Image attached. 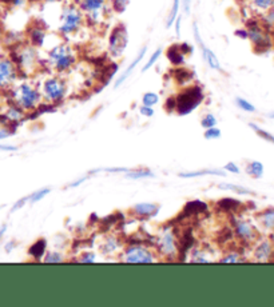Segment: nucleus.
<instances>
[{
  "mask_svg": "<svg viewBox=\"0 0 274 307\" xmlns=\"http://www.w3.org/2000/svg\"><path fill=\"white\" fill-rule=\"evenodd\" d=\"M84 20H86V18H84L83 12L80 11L79 7H76L74 4H67L62 10L59 32L65 37L74 35L82 28Z\"/></svg>",
  "mask_w": 274,
  "mask_h": 307,
  "instance_id": "f257e3e1",
  "label": "nucleus"
},
{
  "mask_svg": "<svg viewBox=\"0 0 274 307\" xmlns=\"http://www.w3.org/2000/svg\"><path fill=\"white\" fill-rule=\"evenodd\" d=\"M75 61V54L67 44H58L51 48L48 52V63L51 69L55 70L56 73H67L74 67Z\"/></svg>",
  "mask_w": 274,
  "mask_h": 307,
  "instance_id": "f03ea898",
  "label": "nucleus"
},
{
  "mask_svg": "<svg viewBox=\"0 0 274 307\" xmlns=\"http://www.w3.org/2000/svg\"><path fill=\"white\" fill-rule=\"evenodd\" d=\"M14 99L16 106L22 110H35L36 107H39L43 96L42 92L31 83H20L15 88Z\"/></svg>",
  "mask_w": 274,
  "mask_h": 307,
  "instance_id": "7ed1b4c3",
  "label": "nucleus"
},
{
  "mask_svg": "<svg viewBox=\"0 0 274 307\" xmlns=\"http://www.w3.org/2000/svg\"><path fill=\"white\" fill-rule=\"evenodd\" d=\"M203 91L201 87L193 86L184 90L175 99V110L179 115H188L194 111L203 100Z\"/></svg>",
  "mask_w": 274,
  "mask_h": 307,
  "instance_id": "20e7f679",
  "label": "nucleus"
},
{
  "mask_svg": "<svg viewBox=\"0 0 274 307\" xmlns=\"http://www.w3.org/2000/svg\"><path fill=\"white\" fill-rule=\"evenodd\" d=\"M78 7L83 12L84 18L93 24L105 23L110 11L108 0H79Z\"/></svg>",
  "mask_w": 274,
  "mask_h": 307,
  "instance_id": "39448f33",
  "label": "nucleus"
},
{
  "mask_svg": "<svg viewBox=\"0 0 274 307\" xmlns=\"http://www.w3.org/2000/svg\"><path fill=\"white\" fill-rule=\"evenodd\" d=\"M67 92V86L65 80L58 76H50L42 84V96L50 103H58L63 100Z\"/></svg>",
  "mask_w": 274,
  "mask_h": 307,
  "instance_id": "423d86ee",
  "label": "nucleus"
},
{
  "mask_svg": "<svg viewBox=\"0 0 274 307\" xmlns=\"http://www.w3.org/2000/svg\"><path fill=\"white\" fill-rule=\"evenodd\" d=\"M127 43H129V35H127L126 27L123 24L116 25L108 38V52L114 59L120 58L126 50Z\"/></svg>",
  "mask_w": 274,
  "mask_h": 307,
  "instance_id": "0eeeda50",
  "label": "nucleus"
},
{
  "mask_svg": "<svg viewBox=\"0 0 274 307\" xmlns=\"http://www.w3.org/2000/svg\"><path fill=\"white\" fill-rule=\"evenodd\" d=\"M123 262L127 263H153L155 262L154 254L144 246L131 245L123 251Z\"/></svg>",
  "mask_w": 274,
  "mask_h": 307,
  "instance_id": "6e6552de",
  "label": "nucleus"
},
{
  "mask_svg": "<svg viewBox=\"0 0 274 307\" xmlns=\"http://www.w3.org/2000/svg\"><path fill=\"white\" fill-rule=\"evenodd\" d=\"M158 250L162 255L167 257V259H173L178 255V239L175 236V232L171 228H166L162 231L158 239Z\"/></svg>",
  "mask_w": 274,
  "mask_h": 307,
  "instance_id": "1a4fd4ad",
  "label": "nucleus"
},
{
  "mask_svg": "<svg viewBox=\"0 0 274 307\" xmlns=\"http://www.w3.org/2000/svg\"><path fill=\"white\" fill-rule=\"evenodd\" d=\"M38 64H39V56H38V51L35 50L33 44L23 46L18 51V65L24 73L31 74L33 71H35Z\"/></svg>",
  "mask_w": 274,
  "mask_h": 307,
  "instance_id": "9d476101",
  "label": "nucleus"
},
{
  "mask_svg": "<svg viewBox=\"0 0 274 307\" xmlns=\"http://www.w3.org/2000/svg\"><path fill=\"white\" fill-rule=\"evenodd\" d=\"M18 78V65L8 58H0V88H6L15 83Z\"/></svg>",
  "mask_w": 274,
  "mask_h": 307,
  "instance_id": "9b49d317",
  "label": "nucleus"
},
{
  "mask_svg": "<svg viewBox=\"0 0 274 307\" xmlns=\"http://www.w3.org/2000/svg\"><path fill=\"white\" fill-rule=\"evenodd\" d=\"M194 38L195 40H197V43H198L199 48H201V51H202V56H203V60L206 61V64L209 65L211 70H216V71H221V63L220 60H218V58H217V55L214 54L213 51L210 50V48H207L203 44L202 42V38H201V35H199V29H198V25L194 23Z\"/></svg>",
  "mask_w": 274,
  "mask_h": 307,
  "instance_id": "f8f14e48",
  "label": "nucleus"
},
{
  "mask_svg": "<svg viewBox=\"0 0 274 307\" xmlns=\"http://www.w3.org/2000/svg\"><path fill=\"white\" fill-rule=\"evenodd\" d=\"M234 232L246 243H252L257 239V230L253 227V224L243 219H234Z\"/></svg>",
  "mask_w": 274,
  "mask_h": 307,
  "instance_id": "ddd939ff",
  "label": "nucleus"
},
{
  "mask_svg": "<svg viewBox=\"0 0 274 307\" xmlns=\"http://www.w3.org/2000/svg\"><path fill=\"white\" fill-rule=\"evenodd\" d=\"M248 38L252 40V43L254 44L257 50H266L269 47V38L265 35L262 28L257 24L250 25L249 29H248Z\"/></svg>",
  "mask_w": 274,
  "mask_h": 307,
  "instance_id": "4468645a",
  "label": "nucleus"
},
{
  "mask_svg": "<svg viewBox=\"0 0 274 307\" xmlns=\"http://www.w3.org/2000/svg\"><path fill=\"white\" fill-rule=\"evenodd\" d=\"M146 51H147V47H142V50L139 51V52H138V55H137V56H135V59H134V60L131 61L130 64H129V67H127V69L125 70V73H123L122 75H120L119 78H118V79L115 80V84H114V86H115V88H118V87L122 86V84L125 83V82H126V80L129 79V78H130V75H131V74H133V71H134V70H135V67H137V65L139 64V63H141L142 60H143L144 55H146Z\"/></svg>",
  "mask_w": 274,
  "mask_h": 307,
  "instance_id": "2eb2a0df",
  "label": "nucleus"
},
{
  "mask_svg": "<svg viewBox=\"0 0 274 307\" xmlns=\"http://www.w3.org/2000/svg\"><path fill=\"white\" fill-rule=\"evenodd\" d=\"M133 211L134 214H137V215H139V217L150 218L158 214L159 207L158 204H155V203L144 202V203H138V204H135V206L133 207Z\"/></svg>",
  "mask_w": 274,
  "mask_h": 307,
  "instance_id": "dca6fc26",
  "label": "nucleus"
},
{
  "mask_svg": "<svg viewBox=\"0 0 274 307\" xmlns=\"http://www.w3.org/2000/svg\"><path fill=\"white\" fill-rule=\"evenodd\" d=\"M273 255V247L269 241H262L254 250V258L260 262H266Z\"/></svg>",
  "mask_w": 274,
  "mask_h": 307,
  "instance_id": "f3484780",
  "label": "nucleus"
},
{
  "mask_svg": "<svg viewBox=\"0 0 274 307\" xmlns=\"http://www.w3.org/2000/svg\"><path fill=\"white\" fill-rule=\"evenodd\" d=\"M207 209H209L207 204L205 202H202V200H191V202L186 203V206L184 207V214L193 217V215H198L201 213H205V211H207Z\"/></svg>",
  "mask_w": 274,
  "mask_h": 307,
  "instance_id": "a211bd4d",
  "label": "nucleus"
},
{
  "mask_svg": "<svg viewBox=\"0 0 274 307\" xmlns=\"http://www.w3.org/2000/svg\"><path fill=\"white\" fill-rule=\"evenodd\" d=\"M46 249H47V242H46V239L43 238L38 239V241L29 247L28 254L35 260H40V258L46 254Z\"/></svg>",
  "mask_w": 274,
  "mask_h": 307,
  "instance_id": "6ab92c4d",
  "label": "nucleus"
},
{
  "mask_svg": "<svg viewBox=\"0 0 274 307\" xmlns=\"http://www.w3.org/2000/svg\"><path fill=\"white\" fill-rule=\"evenodd\" d=\"M28 38L34 47H38V46H42V44L44 43L46 32H44V29L40 28V27H34V28L29 29Z\"/></svg>",
  "mask_w": 274,
  "mask_h": 307,
  "instance_id": "aec40b11",
  "label": "nucleus"
},
{
  "mask_svg": "<svg viewBox=\"0 0 274 307\" xmlns=\"http://www.w3.org/2000/svg\"><path fill=\"white\" fill-rule=\"evenodd\" d=\"M167 59H169L173 64L179 65L185 61V54L180 51L179 46H171L167 50Z\"/></svg>",
  "mask_w": 274,
  "mask_h": 307,
  "instance_id": "412c9836",
  "label": "nucleus"
},
{
  "mask_svg": "<svg viewBox=\"0 0 274 307\" xmlns=\"http://www.w3.org/2000/svg\"><path fill=\"white\" fill-rule=\"evenodd\" d=\"M203 175H217V177H224L225 173L221 170H199V171H189V173H180L179 177L189 179V178L203 177Z\"/></svg>",
  "mask_w": 274,
  "mask_h": 307,
  "instance_id": "4be33fe9",
  "label": "nucleus"
},
{
  "mask_svg": "<svg viewBox=\"0 0 274 307\" xmlns=\"http://www.w3.org/2000/svg\"><path fill=\"white\" fill-rule=\"evenodd\" d=\"M241 202H238L237 199L233 198H224L221 199L220 202H218V207L221 210H224L226 213H233V211H237V210L241 207Z\"/></svg>",
  "mask_w": 274,
  "mask_h": 307,
  "instance_id": "5701e85b",
  "label": "nucleus"
},
{
  "mask_svg": "<svg viewBox=\"0 0 274 307\" xmlns=\"http://www.w3.org/2000/svg\"><path fill=\"white\" fill-rule=\"evenodd\" d=\"M258 221L265 228H274V209H267L258 214Z\"/></svg>",
  "mask_w": 274,
  "mask_h": 307,
  "instance_id": "b1692460",
  "label": "nucleus"
},
{
  "mask_svg": "<svg viewBox=\"0 0 274 307\" xmlns=\"http://www.w3.org/2000/svg\"><path fill=\"white\" fill-rule=\"evenodd\" d=\"M218 187L222 188V190H229V191L237 192V194H239V195H254V192H253L252 190H249V188L242 187V186H237V184L221 183Z\"/></svg>",
  "mask_w": 274,
  "mask_h": 307,
  "instance_id": "393cba45",
  "label": "nucleus"
},
{
  "mask_svg": "<svg viewBox=\"0 0 274 307\" xmlns=\"http://www.w3.org/2000/svg\"><path fill=\"white\" fill-rule=\"evenodd\" d=\"M179 10H180V0H173V4H171V8H170L169 16H167V22H166L167 28H170V27H173L174 25L175 19H177L178 15H179Z\"/></svg>",
  "mask_w": 274,
  "mask_h": 307,
  "instance_id": "a878e982",
  "label": "nucleus"
},
{
  "mask_svg": "<svg viewBox=\"0 0 274 307\" xmlns=\"http://www.w3.org/2000/svg\"><path fill=\"white\" fill-rule=\"evenodd\" d=\"M126 177L129 179H143V178H153L154 174L147 168H137V170L127 171Z\"/></svg>",
  "mask_w": 274,
  "mask_h": 307,
  "instance_id": "bb28decb",
  "label": "nucleus"
},
{
  "mask_svg": "<svg viewBox=\"0 0 274 307\" xmlns=\"http://www.w3.org/2000/svg\"><path fill=\"white\" fill-rule=\"evenodd\" d=\"M246 173L253 178H261L263 175V164L261 162H252L246 167Z\"/></svg>",
  "mask_w": 274,
  "mask_h": 307,
  "instance_id": "cd10ccee",
  "label": "nucleus"
},
{
  "mask_svg": "<svg viewBox=\"0 0 274 307\" xmlns=\"http://www.w3.org/2000/svg\"><path fill=\"white\" fill-rule=\"evenodd\" d=\"M23 118V111L19 106H11L6 112V119L10 122H18Z\"/></svg>",
  "mask_w": 274,
  "mask_h": 307,
  "instance_id": "c85d7f7f",
  "label": "nucleus"
},
{
  "mask_svg": "<svg viewBox=\"0 0 274 307\" xmlns=\"http://www.w3.org/2000/svg\"><path fill=\"white\" fill-rule=\"evenodd\" d=\"M161 55H162V48H158V50H155L154 52L151 54V56L148 58L147 63L142 67V73H146L147 70H150L151 67H154L155 63L159 60V58H161Z\"/></svg>",
  "mask_w": 274,
  "mask_h": 307,
  "instance_id": "c756f323",
  "label": "nucleus"
},
{
  "mask_svg": "<svg viewBox=\"0 0 274 307\" xmlns=\"http://www.w3.org/2000/svg\"><path fill=\"white\" fill-rule=\"evenodd\" d=\"M50 188H42V190H36L35 192H33L31 195L28 196V200L31 203H36V202H39V200H42L43 198H46V196L50 194Z\"/></svg>",
  "mask_w": 274,
  "mask_h": 307,
  "instance_id": "7c9ffc66",
  "label": "nucleus"
},
{
  "mask_svg": "<svg viewBox=\"0 0 274 307\" xmlns=\"http://www.w3.org/2000/svg\"><path fill=\"white\" fill-rule=\"evenodd\" d=\"M159 101V96L155 92H146L142 98V103L143 106H148V107H154Z\"/></svg>",
  "mask_w": 274,
  "mask_h": 307,
  "instance_id": "2f4dec72",
  "label": "nucleus"
},
{
  "mask_svg": "<svg viewBox=\"0 0 274 307\" xmlns=\"http://www.w3.org/2000/svg\"><path fill=\"white\" fill-rule=\"evenodd\" d=\"M249 126L252 127L253 130L256 131L257 134L260 135V137L262 138V139H265V141H267V142H270V143H273V145H274V135L269 134L267 131H265V130H262V128H260V127L257 126V124H254V123H250Z\"/></svg>",
  "mask_w": 274,
  "mask_h": 307,
  "instance_id": "473e14b6",
  "label": "nucleus"
},
{
  "mask_svg": "<svg viewBox=\"0 0 274 307\" xmlns=\"http://www.w3.org/2000/svg\"><path fill=\"white\" fill-rule=\"evenodd\" d=\"M250 3L253 4V7L262 10V11H267L274 4V0H250Z\"/></svg>",
  "mask_w": 274,
  "mask_h": 307,
  "instance_id": "72a5a7b5",
  "label": "nucleus"
},
{
  "mask_svg": "<svg viewBox=\"0 0 274 307\" xmlns=\"http://www.w3.org/2000/svg\"><path fill=\"white\" fill-rule=\"evenodd\" d=\"M8 122L10 120L0 119V139H6L12 134V130L8 126Z\"/></svg>",
  "mask_w": 274,
  "mask_h": 307,
  "instance_id": "f704fd0d",
  "label": "nucleus"
},
{
  "mask_svg": "<svg viewBox=\"0 0 274 307\" xmlns=\"http://www.w3.org/2000/svg\"><path fill=\"white\" fill-rule=\"evenodd\" d=\"M129 2L130 0H111L110 4H111V8L115 12H123L129 6Z\"/></svg>",
  "mask_w": 274,
  "mask_h": 307,
  "instance_id": "c9c22d12",
  "label": "nucleus"
},
{
  "mask_svg": "<svg viewBox=\"0 0 274 307\" xmlns=\"http://www.w3.org/2000/svg\"><path fill=\"white\" fill-rule=\"evenodd\" d=\"M116 247H118V241H116L115 238H108L107 241H106V243H103L102 250H103L105 253L111 254L114 253V251H116Z\"/></svg>",
  "mask_w": 274,
  "mask_h": 307,
  "instance_id": "e433bc0d",
  "label": "nucleus"
},
{
  "mask_svg": "<svg viewBox=\"0 0 274 307\" xmlns=\"http://www.w3.org/2000/svg\"><path fill=\"white\" fill-rule=\"evenodd\" d=\"M201 126L203 128H210V127H216L217 126V119L213 114H206L205 116L201 120Z\"/></svg>",
  "mask_w": 274,
  "mask_h": 307,
  "instance_id": "4c0bfd02",
  "label": "nucleus"
},
{
  "mask_svg": "<svg viewBox=\"0 0 274 307\" xmlns=\"http://www.w3.org/2000/svg\"><path fill=\"white\" fill-rule=\"evenodd\" d=\"M237 106H238L239 109L243 110V111L246 112H254L256 111V107L250 103V101L245 100V99H242V98H237Z\"/></svg>",
  "mask_w": 274,
  "mask_h": 307,
  "instance_id": "58836bf2",
  "label": "nucleus"
},
{
  "mask_svg": "<svg viewBox=\"0 0 274 307\" xmlns=\"http://www.w3.org/2000/svg\"><path fill=\"white\" fill-rule=\"evenodd\" d=\"M127 171H130V168H125V167H107V168H99V170L91 171V174L94 173H111V174H126Z\"/></svg>",
  "mask_w": 274,
  "mask_h": 307,
  "instance_id": "ea45409f",
  "label": "nucleus"
},
{
  "mask_svg": "<svg viewBox=\"0 0 274 307\" xmlns=\"http://www.w3.org/2000/svg\"><path fill=\"white\" fill-rule=\"evenodd\" d=\"M243 259L239 258L238 253H229L226 257L221 258V262H224V263H238V262H242Z\"/></svg>",
  "mask_w": 274,
  "mask_h": 307,
  "instance_id": "a19ab883",
  "label": "nucleus"
},
{
  "mask_svg": "<svg viewBox=\"0 0 274 307\" xmlns=\"http://www.w3.org/2000/svg\"><path fill=\"white\" fill-rule=\"evenodd\" d=\"M44 262L46 263H60V262H63V257L59 253H50L46 255Z\"/></svg>",
  "mask_w": 274,
  "mask_h": 307,
  "instance_id": "79ce46f5",
  "label": "nucleus"
},
{
  "mask_svg": "<svg viewBox=\"0 0 274 307\" xmlns=\"http://www.w3.org/2000/svg\"><path fill=\"white\" fill-rule=\"evenodd\" d=\"M175 73H177L175 74V78H177V80L180 82V83H185V82L191 80V73H189L186 70H178Z\"/></svg>",
  "mask_w": 274,
  "mask_h": 307,
  "instance_id": "37998d69",
  "label": "nucleus"
},
{
  "mask_svg": "<svg viewBox=\"0 0 274 307\" xmlns=\"http://www.w3.org/2000/svg\"><path fill=\"white\" fill-rule=\"evenodd\" d=\"M205 138L206 139H218V138H221V130L220 128H217V127L206 128Z\"/></svg>",
  "mask_w": 274,
  "mask_h": 307,
  "instance_id": "c03bdc74",
  "label": "nucleus"
},
{
  "mask_svg": "<svg viewBox=\"0 0 274 307\" xmlns=\"http://www.w3.org/2000/svg\"><path fill=\"white\" fill-rule=\"evenodd\" d=\"M224 168L227 171V173H231V174H239V173H241V170H239V167L237 166L235 163H233V162L227 163V164L224 167Z\"/></svg>",
  "mask_w": 274,
  "mask_h": 307,
  "instance_id": "a18cd8bd",
  "label": "nucleus"
},
{
  "mask_svg": "<svg viewBox=\"0 0 274 307\" xmlns=\"http://www.w3.org/2000/svg\"><path fill=\"white\" fill-rule=\"evenodd\" d=\"M139 112H141V115L147 116V118L154 115V110H153V107H148V106H142L139 109Z\"/></svg>",
  "mask_w": 274,
  "mask_h": 307,
  "instance_id": "49530a36",
  "label": "nucleus"
},
{
  "mask_svg": "<svg viewBox=\"0 0 274 307\" xmlns=\"http://www.w3.org/2000/svg\"><path fill=\"white\" fill-rule=\"evenodd\" d=\"M265 22H266L267 24H274V4L267 10V14L266 16H265Z\"/></svg>",
  "mask_w": 274,
  "mask_h": 307,
  "instance_id": "de8ad7c7",
  "label": "nucleus"
},
{
  "mask_svg": "<svg viewBox=\"0 0 274 307\" xmlns=\"http://www.w3.org/2000/svg\"><path fill=\"white\" fill-rule=\"evenodd\" d=\"M180 8L184 10V12L186 15L190 14V8H191V0H180Z\"/></svg>",
  "mask_w": 274,
  "mask_h": 307,
  "instance_id": "09e8293b",
  "label": "nucleus"
},
{
  "mask_svg": "<svg viewBox=\"0 0 274 307\" xmlns=\"http://www.w3.org/2000/svg\"><path fill=\"white\" fill-rule=\"evenodd\" d=\"M94 260H95V255L93 253L83 254V257L80 258V262H83V263H93Z\"/></svg>",
  "mask_w": 274,
  "mask_h": 307,
  "instance_id": "8fccbe9b",
  "label": "nucleus"
},
{
  "mask_svg": "<svg viewBox=\"0 0 274 307\" xmlns=\"http://www.w3.org/2000/svg\"><path fill=\"white\" fill-rule=\"evenodd\" d=\"M27 200H28V196H27V198H22L20 200H18V202L14 204V207H12V213H14V211H18V209H22Z\"/></svg>",
  "mask_w": 274,
  "mask_h": 307,
  "instance_id": "3c124183",
  "label": "nucleus"
},
{
  "mask_svg": "<svg viewBox=\"0 0 274 307\" xmlns=\"http://www.w3.org/2000/svg\"><path fill=\"white\" fill-rule=\"evenodd\" d=\"M180 22H182V18H180V15H178V18L174 22V24H175V35L177 37H180Z\"/></svg>",
  "mask_w": 274,
  "mask_h": 307,
  "instance_id": "603ef678",
  "label": "nucleus"
},
{
  "mask_svg": "<svg viewBox=\"0 0 274 307\" xmlns=\"http://www.w3.org/2000/svg\"><path fill=\"white\" fill-rule=\"evenodd\" d=\"M87 181V178L86 177H83V178H79V179H78V181H75V182H71V183L69 184V187H78V186H80V184L82 183H84V182Z\"/></svg>",
  "mask_w": 274,
  "mask_h": 307,
  "instance_id": "864d4df0",
  "label": "nucleus"
},
{
  "mask_svg": "<svg viewBox=\"0 0 274 307\" xmlns=\"http://www.w3.org/2000/svg\"><path fill=\"white\" fill-rule=\"evenodd\" d=\"M166 109L169 110V111L175 110V99H170V100L166 101Z\"/></svg>",
  "mask_w": 274,
  "mask_h": 307,
  "instance_id": "5fc2aeb1",
  "label": "nucleus"
},
{
  "mask_svg": "<svg viewBox=\"0 0 274 307\" xmlns=\"http://www.w3.org/2000/svg\"><path fill=\"white\" fill-rule=\"evenodd\" d=\"M18 147H15V146H3L0 145V151H16Z\"/></svg>",
  "mask_w": 274,
  "mask_h": 307,
  "instance_id": "6e6d98bb",
  "label": "nucleus"
},
{
  "mask_svg": "<svg viewBox=\"0 0 274 307\" xmlns=\"http://www.w3.org/2000/svg\"><path fill=\"white\" fill-rule=\"evenodd\" d=\"M237 35H239L241 38H248V31H237Z\"/></svg>",
  "mask_w": 274,
  "mask_h": 307,
  "instance_id": "4d7b16f0",
  "label": "nucleus"
},
{
  "mask_svg": "<svg viewBox=\"0 0 274 307\" xmlns=\"http://www.w3.org/2000/svg\"><path fill=\"white\" fill-rule=\"evenodd\" d=\"M23 3H24V0H12L14 6H23Z\"/></svg>",
  "mask_w": 274,
  "mask_h": 307,
  "instance_id": "13d9d810",
  "label": "nucleus"
},
{
  "mask_svg": "<svg viewBox=\"0 0 274 307\" xmlns=\"http://www.w3.org/2000/svg\"><path fill=\"white\" fill-rule=\"evenodd\" d=\"M7 230V226H2V228H0V238L4 235V231Z\"/></svg>",
  "mask_w": 274,
  "mask_h": 307,
  "instance_id": "bf43d9fd",
  "label": "nucleus"
},
{
  "mask_svg": "<svg viewBox=\"0 0 274 307\" xmlns=\"http://www.w3.org/2000/svg\"><path fill=\"white\" fill-rule=\"evenodd\" d=\"M12 249H14V242H10V245L6 246V250H7V251H11Z\"/></svg>",
  "mask_w": 274,
  "mask_h": 307,
  "instance_id": "052dcab7",
  "label": "nucleus"
},
{
  "mask_svg": "<svg viewBox=\"0 0 274 307\" xmlns=\"http://www.w3.org/2000/svg\"><path fill=\"white\" fill-rule=\"evenodd\" d=\"M3 38V27H2V24H0V39Z\"/></svg>",
  "mask_w": 274,
  "mask_h": 307,
  "instance_id": "680f3d73",
  "label": "nucleus"
},
{
  "mask_svg": "<svg viewBox=\"0 0 274 307\" xmlns=\"http://www.w3.org/2000/svg\"><path fill=\"white\" fill-rule=\"evenodd\" d=\"M44 2H47V3H55V2H58V0H44Z\"/></svg>",
  "mask_w": 274,
  "mask_h": 307,
  "instance_id": "e2e57ef3",
  "label": "nucleus"
},
{
  "mask_svg": "<svg viewBox=\"0 0 274 307\" xmlns=\"http://www.w3.org/2000/svg\"><path fill=\"white\" fill-rule=\"evenodd\" d=\"M269 116H270L271 119H274V112H273V114H270V115H269Z\"/></svg>",
  "mask_w": 274,
  "mask_h": 307,
  "instance_id": "0e129e2a",
  "label": "nucleus"
}]
</instances>
